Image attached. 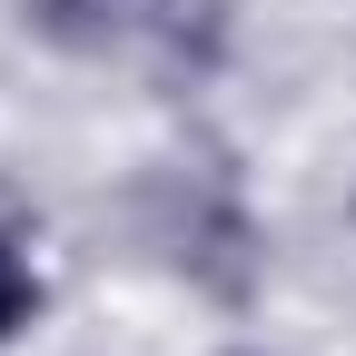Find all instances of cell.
<instances>
[{
	"label": "cell",
	"mask_w": 356,
	"mask_h": 356,
	"mask_svg": "<svg viewBox=\"0 0 356 356\" xmlns=\"http://www.w3.org/2000/svg\"><path fill=\"white\" fill-rule=\"evenodd\" d=\"M30 317H40V267H30V248L10 228H0V346L30 337Z\"/></svg>",
	"instance_id": "cell-4"
},
{
	"label": "cell",
	"mask_w": 356,
	"mask_h": 356,
	"mask_svg": "<svg viewBox=\"0 0 356 356\" xmlns=\"http://www.w3.org/2000/svg\"><path fill=\"white\" fill-rule=\"evenodd\" d=\"M238 50L228 0H119V60H139L159 89H208Z\"/></svg>",
	"instance_id": "cell-2"
},
{
	"label": "cell",
	"mask_w": 356,
	"mask_h": 356,
	"mask_svg": "<svg viewBox=\"0 0 356 356\" xmlns=\"http://www.w3.org/2000/svg\"><path fill=\"white\" fill-rule=\"evenodd\" d=\"M20 30H40L70 60H109L119 50V0H20Z\"/></svg>",
	"instance_id": "cell-3"
},
{
	"label": "cell",
	"mask_w": 356,
	"mask_h": 356,
	"mask_svg": "<svg viewBox=\"0 0 356 356\" xmlns=\"http://www.w3.org/2000/svg\"><path fill=\"white\" fill-rule=\"evenodd\" d=\"M168 267L188 287H208V297H248L257 287V218H248V198L228 188V178H208V168H178L168 178Z\"/></svg>",
	"instance_id": "cell-1"
}]
</instances>
